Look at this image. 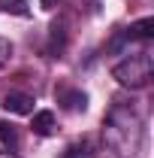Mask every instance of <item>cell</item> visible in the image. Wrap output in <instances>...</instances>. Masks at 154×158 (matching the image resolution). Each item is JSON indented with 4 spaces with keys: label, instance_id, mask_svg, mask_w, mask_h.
Returning a JSON list of instances; mask_svg holds the SVG:
<instances>
[{
    "label": "cell",
    "instance_id": "6da1fadb",
    "mask_svg": "<svg viewBox=\"0 0 154 158\" xmlns=\"http://www.w3.org/2000/svg\"><path fill=\"white\" fill-rule=\"evenodd\" d=\"M142 113L133 103L115 100L103 118V143L115 158H133L142 146Z\"/></svg>",
    "mask_w": 154,
    "mask_h": 158
},
{
    "label": "cell",
    "instance_id": "7a4b0ae2",
    "mask_svg": "<svg viewBox=\"0 0 154 158\" xmlns=\"http://www.w3.org/2000/svg\"><path fill=\"white\" fill-rule=\"evenodd\" d=\"M151 76H154V55L148 49L133 52V55H127L124 61H118L115 67H112V79H115L118 85L130 88V91L148 88L151 85Z\"/></svg>",
    "mask_w": 154,
    "mask_h": 158
},
{
    "label": "cell",
    "instance_id": "3957f363",
    "mask_svg": "<svg viewBox=\"0 0 154 158\" xmlns=\"http://www.w3.org/2000/svg\"><path fill=\"white\" fill-rule=\"evenodd\" d=\"M55 100H58L60 110H67V113H85V110H88V94H85L82 88H67V85H60L58 91H55Z\"/></svg>",
    "mask_w": 154,
    "mask_h": 158
},
{
    "label": "cell",
    "instance_id": "277c9868",
    "mask_svg": "<svg viewBox=\"0 0 154 158\" xmlns=\"http://www.w3.org/2000/svg\"><path fill=\"white\" fill-rule=\"evenodd\" d=\"M33 94H27V91H9L6 98H3V110L6 113H12V116H30L33 113Z\"/></svg>",
    "mask_w": 154,
    "mask_h": 158
},
{
    "label": "cell",
    "instance_id": "5b68a950",
    "mask_svg": "<svg viewBox=\"0 0 154 158\" xmlns=\"http://www.w3.org/2000/svg\"><path fill=\"white\" fill-rule=\"evenodd\" d=\"M33 122H30V131L37 134V137H52L55 134V128H58V118L52 110H39V113H30Z\"/></svg>",
    "mask_w": 154,
    "mask_h": 158
},
{
    "label": "cell",
    "instance_id": "8992f818",
    "mask_svg": "<svg viewBox=\"0 0 154 158\" xmlns=\"http://www.w3.org/2000/svg\"><path fill=\"white\" fill-rule=\"evenodd\" d=\"M64 49H67V21L58 19L52 24V34H48V55L52 58H60Z\"/></svg>",
    "mask_w": 154,
    "mask_h": 158
},
{
    "label": "cell",
    "instance_id": "52a82bcc",
    "mask_svg": "<svg viewBox=\"0 0 154 158\" xmlns=\"http://www.w3.org/2000/svg\"><path fill=\"white\" fill-rule=\"evenodd\" d=\"M121 31H124L127 43H136V40H151V37H154V19H151V15H145V19L133 21L130 27H121Z\"/></svg>",
    "mask_w": 154,
    "mask_h": 158
},
{
    "label": "cell",
    "instance_id": "ba28073f",
    "mask_svg": "<svg viewBox=\"0 0 154 158\" xmlns=\"http://www.w3.org/2000/svg\"><path fill=\"white\" fill-rule=\"evenodd\" d=\"M0 143L9 149V152H15L21 143V134H18V125H12V122H6V118H0Z\"/></svg>",
    "mask_w": 154,
    "mask_h": 158
},
{
    "label": "cell",
    "instance_id": "9c48e42d",
    "mask_svg": "<svg viewBox=\"0 0 154 158\" xmlns=\"http://www.w3.org/2000/svg\"><path fill=\"white\" fill-rule=\"evenodd\" d=\"M60 158H97V149H94L91 140H76V143H70V146L64 149Z\"/></svg>",
    "mask_w": 154,
    "mask_h": 158
},
{
    "label": "cell",
    "instance_id": "30bf717a",
    "mask_svg": "<svg viewBox=\"0 0 154 158\" xmlns=\"http://www.w3.org/2000/svg\"><path fill=\"white\" fill-rule=\"evenodd\" d=\"M0 12H12V15L27 19L30 15V3L27 0H0Z\"/></svg>",
    "mask_w": 154,
    "mask_h": 158
},
{
    "label": "cell",
    "instance_id": "8fae6325",
    "mask_svg": "<svg viewBox=\"0 0 154 158\" xmlns=\"http://www.w3.org/2000/svg\"><path fill=\"white\" fill-rule=\"evenodd\" d=\"M9 61H12V43L6 37H0V70L9 67Z\"/></svg>",
    "mask_w": 154,
    "mask_h": 158
},
{
    "label": "cell",
    "instance_id": "7c38bea8",
    "mask_svg": "<svg viewBox=\"0 0 154 158\" xmlns=\"http://www.w3.org/2000/svg\"><path fill=\"white\" fill-rule=\"evenodd\" d=\"M39 3H42V6H45V9H55V6H58L60 0H39Z\"/></svg>",
    "mask_w": 154,
    "mask_h": 158
},
{
    "label": "cell",
    "instance_id": "4fadbf2b",
    "mask_svg": "<svg viewBox=\"0 0 154 158\" xmlns=\"http://www.w3.org/2000/svg\"><path fill=\"white\" fill-rule=\"evenodd\" d=\"M0 158H9V155H6V152H0Z\"/></svg>",
    "mask_w": 154,
    "mask_h": 158
}]
</instances>
